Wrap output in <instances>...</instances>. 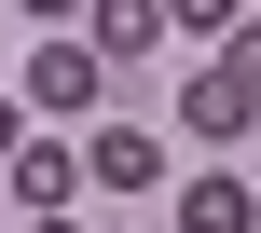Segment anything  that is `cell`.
Returning <instances> with one entry per match:
<instances>
[{
    "label": "cell",
    "instance_id": "8992f818",
    "mask_svg": "<svg viewBox=\"0 0 261 233\" xmlns=\"http://www.w3.org/2000/svg\"><path fill=\"white\" fill-rule=\"evenodd\" d=\"M151 41H165L151 0H96V69H110V55H151Z\"/></svg>",
    "mask_w": 261,
    "mask_h": 233
},
{
    "label": "cell",
    "instance_id": "52a82bcc",
    "mask_svg": "<svg viewBox=\"0 0 261 233\" xmlns=\"http://www.w3.org/2000/svg\"><path fill=\"white\" fill-rule=\"evenodd\" d=\"M14 151H28V110H14V96H0V165H14Z\"/></svg>",
    "mask_w": 261,
    "mask_h": 233
},
{
    "label": "cell",
    "instance_id": "7a4b0ae2",
    "mask_svg": "<svg viewBox=\"0 0 261 233\" xmlns=\"http://www.w3.org/2000/svg\"><path fill=\"white\" fill-rule=\"evenodd\" d=\"M28 96H41V110H83V96H96V41H41V55H28Z\"/></svg>",
    "mask_w": 261,
    "mask_h": 233
},
{
    "label": "cell",
    "instance_id": "3957f363",
    "mask_svg": "<svg viewBox=\"0 0 261 233\" xmlns=\"http://www.w3.org/2000/svg\"><path fill=\"white\" fill-rule=\"evenodd\" d=\"M151 124H110V137H83V179H110V192H151Z\"/></svg>",
    "mask_w": 261,
    "mask_h": 233
},
{
    "label": "cell",
    "instance_id": "6da1fadb",
    "mask_svg": "<svg viewBox=\"0 0 261 233\" xmlns=\"http://www.w3.org/2000/svg\"><path fill=\"white\" fill-rule=\"evenodd\" d=\"M179 124H193V137H248V124H261V14H234V41H220V69H193V96H179Z\"/></svg>",
    "mask_w": 261,
    "mask_h": 233
},
{
    "label": "cell",
    "instance_id": "5b68a950",
    "mask_svg": "<svg viewBox=\"0 0 261 233\" xmlns=\"http://www.w3.org/2000/svg\"><path fill=\"white\" fill-rule=\"evenodd\" d=\"M261 206H248V179H193L179 192V233H248Z\"/></svg>",
    "mask_w": 261,
    "mask_h": 233
},
{
    "label": "cell",
    "instance_id": "ba28073f",
    "mask_svg": "<svg viewBox=\"0 0 261 233\" xmlns=\"http://www.w3.org/2000/svg\"><path fill=\"white\" fill-rule=\"evenodd\" d=\"M28 233H69V220H28Z\"/></svg>",
    "mask_w": 261,
    "mask_h": 233
},
{
    "label": "cell",
    "instance_id": "277c9868",
    "mask_svg": "<svg viewBox=\"0 0 261 233\" xmlns=\"http://www.w3.org/2000/svg\"><path fill=\"white\" fill-rule=\"evenodd\" d=\"M69 192H83V151H14V206L28 220H55Z\"/></svg>",
    "mask_w": 261,
    "mask_h": 233
}]
</instances>
